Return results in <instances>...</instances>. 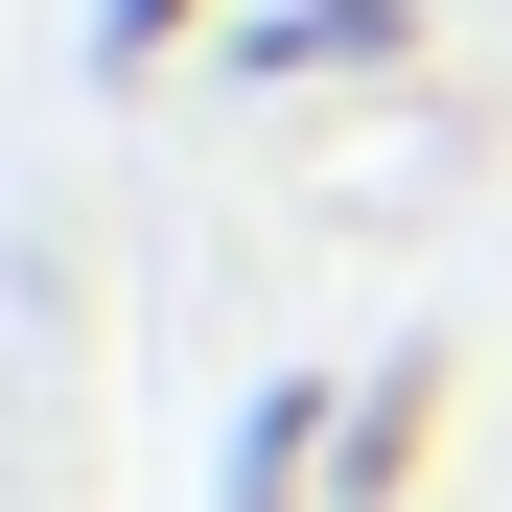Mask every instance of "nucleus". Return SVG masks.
Returning a JSON list of instances; mask_svg holds the SVG:
<instances>
[{"label": "nucleus", "instance_id": "nucleus-1", "mask_svg": "<svg viewBox=\"0 0 512 512\" xmlns=\"http://www.w3.org/2000/svg\"><path fill=\"white\" fill-rule=\"evenodd\" d=\"M396 47H419V0H256L233 24L256 94H350V70H396Z\"/></svg>", "mask_w": 512, "mask_h": 512}, {"label": "nucleus", "instance_id": "nucleus-2", "mask_svg": "<svg viewBox=\"0 0 512 512\" xmlns=\"http://www.w3.org/2000/svg\"><path fill=\"white\" fill-rule=\"evenodd\" d=\"M326 466H350V396H303V373H280V396H256L233 443H210V512H303Z\"/></svg>", "mask_w": 512, "mask_h": 512}, {"label": "nucleus", "instance_id": "nucleus-4", "mask_svg": "<svg viewBox=\"0 0 512 512\" xmlns=\"http://www.w3.org/2000/svg\"><path fill=\"white\" fill-rule=\"evenodd\" d=\"M187 24H210V0H94V70H163Z\"/></svg>", "mask_w": 512, "mask_h": 512}, {"label": "nucleus", "instance_id": "nucleus-3", "mask_svg": "<svg viewBox=\"0 0 512 512\" xmlns=\"http://www.w3.org/2000/svg\"><path fill=\"white\" fill-rule=\"evenodd\" d=\"M419 443H443V350L350 373V466H326V489H350V512H396V489H419Z\"/></svg>", "mask_w": 512, "mask_h": 512}]
</instances>
